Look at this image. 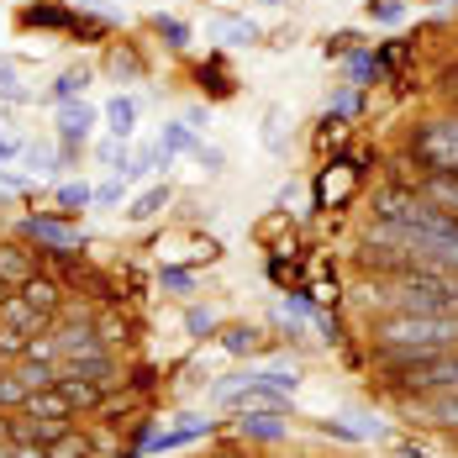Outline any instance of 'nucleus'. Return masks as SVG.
<instances>
[{"label": "nucleus", "mask_w": 458, "mask_h": 458, "mask_svg": "<svg viewBox=\"0 0 458 458\" xmlns=\"http://www.w3.org/2000/svg\"><path fill=\"white\" fill-rule=\"evenodd\" d=\"M458 348V311H374L369 317V353L374 359H406V353H437Z\"/></svg>", "instance_id": "1"}, {"label": "nucleus", "mask_w": 458, "mask_h": 458, "mask_svg": "<svg viewBox=\"0 0 458 458\" xmlns=\"http://www.w3.org/2000/svg\"><path fill=\"white\" fill-rule=\"evenodd\" d=\"M374 374L385 379V390L406 395H432V390H458V348L437 353H406V359H374Z\"/></svg>", "instance_id": "2"}, {"label": "nucleus", "mask_w": 458, "mask_h": 458, "mask_svg": "<svg viewBox=\"0 0 458 458\" xmlns=\"http://www.w3.org/2000/svg\"><path fill=\"white\" fill-rule=\"evenodd\" d=\"M95 122H100L95 106H85V100H58V148H64V164H69L74 153H85Z\"/></svg>", "instance_id": "3"}, {"label": "nucleus", "mask_w": 458, "mask_h": 458, "mask_svg": "<svg viewBox=\"0 0 458 458\" xmlns=\"http://www.w3.org/2000/svg\"><path fill=\"white\" fill-rule=\"evenodd\" d=\"M21 237H32L43 253H69V248H80V227H74V216H64V211L27 216V222H21Z\"/></svg>", "instance_id": "4"}, {"label": "nucleus", "mask_w": 458, "mask_h": 458, "mask_svg": "<svg viewBox=\"0 0 458 458\" xmlns=\"http://www.w3.org/2000/svg\"><path fill=\"white\" fill-rule=\"evenodd\" d=\"M359 174H364V169H353V158L327 164V169L317 174V206L321 211H343V206L359 195Z\"/></svg>", "instance_id": "5"}, {"label": "nucleus", "mask_w": 458, "mask_h": 458, "mask_svg": "<svg viewBox=\"0 0 458 458\" xmlns=\"http://www.w3.org/2000/svg\"><path fill=\"white\" fill-rule=\"evenodd\" d=\"M416 421H427V427H437V432H448L458 437V390H432V395H406L401 401Z\"/></svg>", "instance_id": "6"}, {"label": "nucleus", "mask_w": 458, "mask_h": 458, "mask_svg": "<svg viewBox=\"0 0 458 458\" xmlns=\"http://www.w3.org/2000/svg\"><path fill=\"white\" fill-rule=\"evenodd\" d=\"M16 295H21L38 317H47V321H58L64 311H69V290H64V279L43 275V269L27 279V284H16Z\"/></svg>", "instance_id": "7"}, {"label": "nucleus", "mask_w": 458, "mask_h": 458, "mask_svg": "<svg viewBox=\"0 0 458 458\" xmlns=\"http://www.w3.org/2000/svg\"><path fill=\"white\" fill-rule=\"evenodd\" d=\"M216 343L227 348L232 359H264V353H269V337H264V327H253V321H227V327H216Z\"/></svg>", "instance_id": "8"}, {"label": "nucleus", "mask_w": 458, "mask_h": 458, "mask_svg": "<svg viewBox=\"0 0 458 458\" xmlns=\"http://www.w3.org/2000/svg\"><path fill=\"white\" fill-rule=\"evenodd\" d=\"M232 432L248 437V443H284L290 437V421H284V411H242L232 421Z\"/></svg>", "instance_id": "9"}, {"label": "nucleus", "mask_w": 458, "mask_h": 458, "mask_svg": "<svg viewBox=\"0 0 458 458\" xmlns=\"http://www.w3.org/2000/svg\"><path fill=\"white\" fill-rule=\"evenodd\" d=\"M211 432V421H200V416H180L174 427H158L153 437H148V454H174L184 443H200Z\"/></svg>", "instance_id": "10"}, {"label": "nucleus", "mask_w": 458, "mask_h": 458, "mask_svg": "<svg viewBox=\"0 0 458 458\" xmlns=\"http://www.w3.org/2000/svg\"><path fill=\"white\" fill-rule=\"evenodd\" d=\"M38 253H43V248H38ZM38 253H32L27 242H0V284H5V290L27 284V279L38 275Z\"/></svg>", "instance_id": "11"}, {"label": "nucleus", "mask_w": 458, "mask_h": 458, "mask_svg": "<svg viewBox=\"0 0 458 458\" xmlns=\"http://www.w3.org/2000/svg\"><path fill=\"white\" fill-rule=\"evenodd\" d=\"M58 390H64V401L74 406V416L80 411H100V401L111 395L100 379H80V374H58Z\"/></svg>", "instance_id": "12"}, {"label": "nucleus", "mask_w": 458, "mask_h": 458, "mask_svg": "<svg viewBox=\"0 0 458 458\" xmlns=\"http://www.w3.org/2000/svg\"><path fill=\"white\" fill-rule=\"evenodd\" d=\"M100 122H106V132L122 142H132V132H138V100L132 95H111L106 100V111H100Z\"/></svg>", "instance_id": "13"}, {"label": "nucleus", "mask_w": 458, "mask_h": 458, "mask_svg": "<svg viewBox=\"0 0 458 458\" xmlns=\"http://www.w3.org/2000/svg\"><path fill=\"white\" fill-rule=\"evenodd\" d=\"M21 411L32 416V421H74V406L64 401V390H58V385H47V390H32Z\"/></svg>", "instance_id": "14"}, {"label": "nucleus", "mask_w": 458, "mask_h": 458, "mask_svg": "<svg viewBox=\"0 0 458 458\" xmlns=\"http://www.w3.org/2000/svg\"><path fill=\"white\" fill-rule=\"evenodd\" d=\"M95 337H100V348L122 353V348H132V321L122 317L116 306H106V311H95Z\"/></svg>", "instance_id": "15"}, {"label": "nucleus", "mask_w": 458, "mask_h": 458, "mask_svg": "<svg viewBox=\"0 0 458 458\" xmlns=\"http://www.w3.org/2000/svg\"><path fill=\"white\" fill-rule=\"evenodd\" d=\"M211 43L248 47V43H259V27H253L248 16H211Z\"/></svg>", "instance_id": "16"}, {"label": "nucleus", "mask_w": 458, "mask_h": 458, "mask_svg": "<svg viewBox=\"0 0 458 458\" xmlns=\"http://www.w3.org/2000/svg\"><path fill=\"white\" fill-rule=\"evenodd\" d=\"M47 458H95V437H90V427H64L53 443H47Z\"/></svg>", "instance_id": "17"}, {"label": "nucleus", "mask_w": 458, "mask_h": 458, "mask_svg": "<svg viewBox=\"0 0 458 458\" xmlns=\"http://www.w3.org/2000/svg\"><path fill=\"white\" fill-rule=\"evenodd\" d=\"M195 148H200V138H195L190 122H169V127L158 132V153H164V164H174L180 153H195Z\"/></svg>", "instance_id": "18"}, {"label": "nucleus", "mask_w": 458, "mask_h": 458, "mask_svg": "<svg viewBox=\"0 0 458 458\" xmlns=\"http://www.w3.org/2000/svg\"><path fill=\"white\" fill-rule=\"evenodd\" d=\"M264 153H275V158H284L290 153V111L284 106H269V116H264Z\"/></svg>", "instance_id": "19"}, {"label": "nucleus", "mask_w": 458, "mask_h": 458, "mask_svg": "<svg viewBox=\"0 0 458 458\" xmlns=\"http://www.w3.org/2000/svg\"><path fill=\"white\" fill-rule=\"evenodd\" d=\"M164 206H169V184H153V190H142L138 200L127 206V222H153Z\"/></svg>", "instance_id": "20"}, {"label": "nucleus", "mask_w": 458, "mask_h": 458, "mask_svg": "<svg viewBox=\"0 0 458 458\" xmlns=\"http://www.w3.org/2000/svg\"><path fill=\"white\" fill-rule=\"evenodd\" d=\"M21 158H27V174H32V180H43V174H53V169L64 164V148H53V142H32Z\"/></svg>", "instance_id": "21"}, {"label": "nucleus", "mask_w": 458, "mask_h": 458, "mask_svg": "<svg viewBox=\"0 0 458 458\" xmlns=\"http://www.w3.org/2000/svg\"><path fill=\"white\" fill-rule=\"evenodd\" d=\"M27 395H32V390H27V379H21L16 369H0V411H21V406H27Z\"/></svg>", "instance_id": "22"}, {"label": "nucleus", "mask_w": 458, "mask_h": 458, "mask_svg": "<svg viewBox=\"0 0 458 458\" xmlns=\"http://www.w3.org/2000/svg\"><path fill=\"white\" fill-rule=\"evenodd\" d=\"M95 158H100L111 174H132V148H127L122 138H106L100 148H95Z\"/></svg>", "instance_id": "23"}, {"label": "nucleus", "mask_w": 458, "mask_h": 458, "mask_svg": "<svg viewBox=\"0 0 458 458\" xmlns=\"http://www.w3.org/2000/svg\"><path fill=\"white\" fill-rule=\"evenodd\" d=\"M106 69H111L116 80H142V58L127 43H116L111 53H106Z\"/></svg>", "instance_id": "24"}, {"label": "nucleus", "mask_w": 458, "mask_h": 458, "mask_svg": "<svg viewBox=\"0 0 458 458\" xmlns=\"http://www.w3.org/2000/svg\"><path fill=\"white\" fill-rule=\"evenodd\" d=\"M27 343H32V332L0 321V359H5V364H21V359H27Z\"/></svg>", "instance_id": "25"}, {"label": "nucleus", "mask_w": 458, "mask_h": 458, "mask_svg": "<svg viewBox=\"0 0 458 458\" xmlns=\"http://www.w3.org/2000/svg\"><path fill=\"white\" fill-rule=\"evenodd\" d=\"M85 85H90V69L80 64V69H64V74L53 80V90H47V95H53V100H80Z\"/></svg>", "instance_id": "26"}, {"label": "nucleus", "mask_w": 458, "mask_h": 458, "mask_svg": "<svg viewBox=\"0 0 458 458\" xmlns=\"http://www.w3.org/2000/svg\"><path fill=\"white\" fill-rule=\"evenodd\" d=\"M85 206H95V190L85 180L80 184H58V211H64V216H80Z\"/></svg>", "instance_id": "27"}, {"label": "nucleus", "mask_w": 458, "mask_h": 458, "mask_svg": "<svg viewBox=\"0 0 458 458\" xmlns=\"http://www.w3.org/2000/svg\"><path fill=\"white\" fill-rule=\"evenodd\" d=\"M364 16L379 27H395V21H406V0H364Z\"/></svg>", "instance_id": "28"}, {"label": "nucleus", "mask_w": 458, "mask_h": 458, "mask_svg": "<svg viewBox=\"0 0 458 458\" xmlns=\"http://www.w3.org/2000/svg\"><path fill=\"white\" fill-rule=\"evenodd\" d=\"M259 374V385H269L279 395H295L301 390V369H253Z\"/></svg>", "instance_id": "29"}, {"label": "nucleus", "mask_w": 458, "mask_h": 458, "mask_svg": "<svg viewBox=\"0 0 458 458\" xmlns=\"http://www.w3.org/2000/svg\"><path fill=\"white\" fill-rule=\"evenodd\" d=\"M0 95L5 100H27V90H21V64L16 58H0Z\"/></svg>", "instance_id": "30"}, {"label": "nucleus", "mask_w": 458, "mask_h": 458, "mask_svg": "<svg viewBox=\"0 0 458 458\" xmlns=\"http://www.w3.org/2000/svg\"><path fill=\"white\" fill-rule=\"evenodd\" d=\"M153 32H158L169 47H184V43H190V27H184L180 16H153Z\"/></svg>", "instance_id": "31"}, {"label": "nucleus", "mask_w": 458, "mask_h": 458, "mask_svg": "<svg viewBox=\"0 0 458 458\" xmlns=\"http://www.w3.org/2000/svg\"><path fill=\"white\" fill-rule=\"evenodd\" d=\"M359 47H364V38H359V32H332V38L321 43V53H327V58H353Z\"/></svg>", "instance_id": "32"}, {"label": "nucleus", "mask_w": 458, "mask_h": 458, "mask_svg": "<svg viewBox=\"0 0 458 458\" xmlns=\"http://www.w3.org/2000/svg\"><path fill=\"white\" fill-rule=\"evenodd\" d=\"M184 327H190V337H216L222 321L211 317V311H200V306H190V311H184Z\"/></svg>", "instance_id": "33"}, {"label": "nucleus", "mask_w": 458, "mask_h": 458, "mask_svg": "<svg viewBox=\"0 0 458 458\" xmlns=\"http://www.w3.org/2000/svg\"><path fill=\"white\" fill-rule=\"evenodd\" d=\"M158 284H164L169 295H190V290H195V275H190V269H174V264H169V269L158 275Z\"/></svg>", "instance_id": "34"}, {"label": "nucleus", "mask_w": 458, "mask_h": 458, "mask_svg": "<svg viewBox=\"0 0 458 458\" xmlns=\"http://www.w3.org/2000/svg\"><path fill=\"white\" fill-rule=\"evenodd\" d=\"M27 153V142H21V132H11V127H0V169L11 164V158H21Z\"/></svg>", "instance_id": "35"}, {"label": "nucleus", "mask_w": 458, "mask_h": 458, "mask_svg": "<svg viewBox=\"0 0 458 458\" xmlns=\"http://www.w3.org/2000/svg\"><path fill=\"white\" fill-rule=\"evenodd\" d=\"M195 80H200V90L211 85V95H232V80L222 74V69H206V64H200V69H195Z\"/></svg>", "instance_id": "36"}, {"label": "nucleus", "mask_w": 458, "mask_h": 458, "mask_svg": "<svg viewBox=\"0 0 458 458\" xmlns=\"http://www.w3.org/2000/svg\"><path fill=\"white\" fill-rule=\"evenodd\" d=\"M321 437H337V443H364V432L359 427H343V421H317Z\"/></svg>", "instance_id": "37"}, {"label": "nucleus", "mask_w": 458, "mask_h": 458, "mask_svg": "<svg viewBox=\"0 0 458 458\" xmlns=\"http://www.w3.org/2000/svg\"><path fill=\"white\" fill-rule=\"evenodd\" d=\"M122 190H127V174H111V180L95 190V206H116V200H122Z\"/></svg>", "instance_id": "38"}, {"label": "nucleus", "mask_w": 458, "mask_h": 458, "mask_svg": "<svg viewBox=\"0 0 458 458\" xmlns=\"http://www.w3.org/2000/svg\"><path fill=\"white\" fill-rule=\"evenodd\" d=\"M437 95H443L448 111H458V69H443V74H437Z\"/></svg>", "instance_id": "39"}, {"label": "nucleus", "mask_w": 458, "mask_h": 458, "mask_svg": "<svg viewBox=\"0 0 458 458\" xmlns=\"http://www.w3.org/2000/svg\"><path fill=\"white\" fill-rule=\"evenodd\" d=\"M195 158H200V164H206L211 174H222V164H227V158H222V148H206V142L195 148Z\"/></svg>", "instance_id": "40"}, {"label": "nucleus", "mask_w": 458, "mask_h": 458, "mask_svg": "<svg viewBox=\"0 0 458 458\" xmlns=\"http://www.w3.org/2000/svg\"><path fill=\"white\" fill-rule=\"evenodd\" d=\"M11 458H47V443H11Z\"/></svg>", "instance_id": "41"}, {"label": "nucleus", "mask_w": 458, "mask_h": 458, "mask_svg": "<svg viewBox=\"0 0 458 458\" xmlns=\"http://www.w3.org/2000/svg\"><path fill=\"white\" fill-rule=\"evenodd\" d=\"M395 458H427V448H416L411 437H395Z\"/></svg>", "instance_id": "42"}, {"label": "nucleus", "mask_w": 458, "mask_h": 458, "mask_svg": "<svg viewBox=\"0 0 458 458\" xmlns=\"http://www.w3.org/2000/svg\"><path fill=\"white\" fill-rule=\"evenodd\" d=\"M421 5H437V11H448V5H458V0H421Z\"/></svg>", "instance_id": "43"}, {"label": "nucleus", "mask_w": 458, "mask_h": 458, "mask_svg": "<svg viewBox=\"0 0 458 458\" xmlns=\"http://www.w3.org/2000/svg\"><path fill=\"white\" fill-rule=\"evenodd\" d=\"M211 458H242V454H232V448H216V454H211Z\"/></svg>", "instance_id": "44"}, {"label": "nucleus", "mask_w": 458, "mask_h": 458, "mask_svg": "<svg viewBox=\"0 0 458 458\" xmlns=\"http://www.w3.org/2000/svg\"><path fill=\"white\" fill-rule=\"evenodd\" d=\"M264 5H290V0H264Z\"/></svg>", "instance_id": "45"}, {"label": "nucleus", "mask_w": 458, "mask_h": 458, "mask_svg": "<svg viewBox=\"0 0 458 458\" xmlns=\"http://www.w3.org/2000/svg\"><path fill=\"white\" fill-rule=\"evenodd\" d=\"M5 295H11V290H5V284H0V301H5Z\"/></svg>", "instance_id": "46"}]
</instances>
